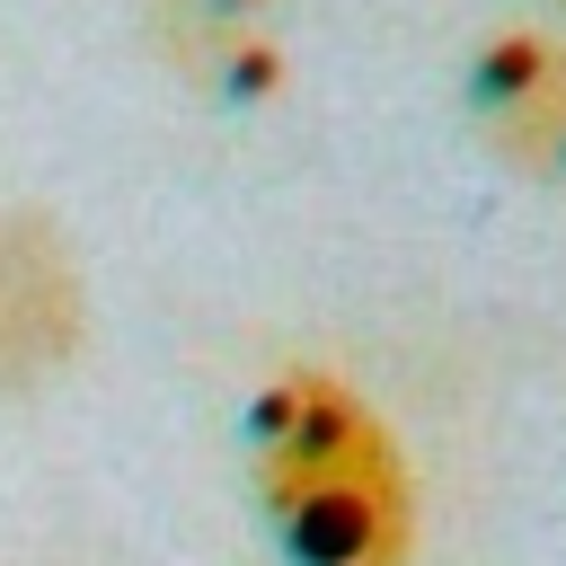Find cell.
I'll return each instance as SVG.
<instances>
[{
    "instance_id": "obj_1",
    "label": "cell",
    "mask_w": 566,
    "mask_h": 566,
    "mask_svg": "<svg viewBox=\"0 0 566 566\" xmlns=\"http://www.w3.org/2000/svg\"><path fill=\"white\" fill-rule=\"evenodd\" d=\"M256 495L292 566H407L416 557V478L398 433L336 371H283L248 416Z\"/></svg>"
},
{
    "instance_id": "obj_3",
    "label": "cell",
    "mask_w": 566,
    "mask_h": 566,
    "mask_svg": "<svg viewBox=\"0 0 566 566\" xmlns=\"http://www.w3.org/2000/svg\"><path fill=\"white\" fill-rule=\"evenodd\" d=\"M469 97L504 159L566 177V44L557 35H531V27L486 35L469 62Z\"/></svg>"
},
{
    "instance_id": "obj_4",
    "label": "cell",
    "mask_w": 566,
    "mask_h": 566,
    "mask_svg": "<svg viewBox=\"0 0 566 566\" xmlns=\"http://www.w3.org/2000/svg\"><path fill=\"white\" fill-rule=\"evenodd\" d=\"M239 9H256V0H239Z\"/></svg>"
},
{
    "instance_id": "obj_2",
    "label": "cell",
    "mask_w": 566,
    "mask_h": 566,
    "mask_svg": "<svg viewBox=\"0 0 566 566\" xmlns=\"http://www.w3.org/2000/svg\"><path fill=\"white\" fill-rule=\"evenodd\" d=\"M80 345V265L44 212H0V380H44Z\"/></svg>"
}]
</instances>
